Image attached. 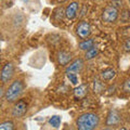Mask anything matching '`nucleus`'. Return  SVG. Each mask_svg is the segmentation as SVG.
Wrapping results in <instances>:
<instances>
[{"instance_id":"nucleus-15","label":"nucleus","mask_w":130,"mask_h":130,"mask_svg":"<svg viewBox=\"0 0 130 130\" xmlns=\"http://www.w3.org/2000/svg\"><path fill=\"white\" fill-rule=\"evenodd\" d=\"M61 121H62V119H61V117L58 116V115H53L52 117H50L48 120V123L50 126H52V127L54 128H58L59 126L61 125Z\"/></svg>"},{"instance_id":"nucleus-5","label":"nucleus","mask_w":130,"mask_h":130,"mask_svg":"<svg viewBox=\"0 0 130 130\" xmlns=\"http://www.w3.org/2000/svg\"><path fill=\"white\" fill-rule=\"evenodd\" d=\"M27 112V103L24 100H19L14 103L12 107V117L13 118H21Z\"/></svg>"},{"instance_id":"nucleus-2","label":"nucleus","mask_w":130,"mask_h":130,"mask_svg":"<svg viewBox=\"0 0 130 130\" xmlns=\"http://www.w3.org/2000/svg\"><path fill=\"white\" fill-rule=\"evenodd\" d=\"M24 83L21 79H16L13 83L10 84V86L5 91V100L7 103H15L21 98L22 93L24 92Z\"/></svg>"},{"instance_id":"nucleus-3","label":"nucleus","mask_w":130,"mask_h":130,"mask_svg":"<svg viewBox=\"0 0 130 130\" xmlns=\"http://www.w3.org/2000/svg\"><path fill=\"white\" fill-rule=\"evenodd\" d=\"M119 12L118 9L114 6H107L106 8H104V10L102 12V21L105 23H115L118 19Z\"/></svg>"},{"instance_id":"nucleus-21","label":"nucleus","mask_w":130,"mask_h":130,"mask_svg":"<svg viewBox=\"0 0 130 130\" xmlns=\"http://www.w3.org/2000/svg\"><path fill=\"white\" fill-rule=\"evenodd\" d=\"M129 5H130V0H129Z\"/></svg>"},{"instance_id":"nucleus-14","label":"nucleus","mask_w":130,"mask_h":130,"mask_svg":"<svg viewBox=\"0 0 130 130\" xmlns=\"http://www.w3.org/2000/svg\"><path fill=\"white\" fill-rule=\"evenodd\" d=\"M98 54H99V49L96 47H92L91 49H89V50H87L85 52V59L88 60V61L92 60V59H94Z\"/></svg>"},{"instance_id":"nucleus-4","label":"nucleus","mask_w":130,"mask_h":130,"mask_svg":"<svg viewBox=\"0 0 130 130\" xmlns=\"http://www.w3.org/2000/svg\"><path fill=\"white\" fill-rule=\"evenodd\" d=\"M76 34L80 39H87L90 37L91 35V26L87 21H81L77 24V26L75 28Z\"/></svg>"},{"instance_id":"nucleus-1","label":"nucleus","mask_w":130,"mask_h":130,"mask_svg":"<svg viewBox=\"0 0 130 130\" xmlns=\"http://www.w3.org/2000/svg\"><path fill=\"white\" fill-rule=\"evenodd\" d=\"M100 124V117L95 113H83L77 117V130H94Z\"/></svg>"},{"instance_id":"nucleus-19","label":"nucleus","mask_w":130,"mask_h":130,"mask_svg":"<svg viewBox=\"0 0 130 130\" xmlns=\"http://www.w3.org/2000/svg\"><path fill=\"white\" fill-rule=\"evenodd\" d=\"M124 91L127 92V93H130V78H128L127 80L125 81V84H124Z\"/></svg>"},{"instance_id":"nucleus-18","label":"nucleus","mask_w":130,"mask_h":130,"mask_svg":"<svg viewBox=\"0 0 130 130\" xmlns=\"http://www.w3.org/2000/svg\"><path fill=\"white\" fill-rule=\"evenodd\" d=\"M124 51L126 52H130V37L126 39V41L124 43Z\"/></svg>"},{"instance_id":"nucleus-8","label":"nucleus","mask_w":130,"mask_h":130,"mask_svg":"<svg viewBox=\"0 0 130 130\" xmlns=\"http://www.w3.org/2000/svg\"><path fill=\"white\" fill-rule=\"evenodd\" d=\"M120 114L118 111L116 109H111L107 114L106 117V126L107 127H114V126H117L120 123Z\"/></svg>"},{"instance_id":"nucleus-13","label":"nucleus","mask_w":130,"mask_h":130,"mask_svg":"<svg viewBox=\"0 0 130 130\" xmlns=\"http://www.w3.org/2000/svg\"><path fill=\"white\" fill-rule=\"evenodd\" d=\"M78 47H79L80 50L87 51L89 49H91L92 47H94V40L93 39H85L78 43Z\"/></svg>"},{"instance_id":"nucleus-6","label":"nucleus","mask_w":130,"mask_h":130,"mask_svg":"<svg viewBox=\"0 0 130 130\" xmlns=\"http://www.w3.org/2000/svg\"><path fill=\"white\" fill-rule=\"evenodd\" d=\"M14 75V65L13 63L8 62L2 66L1 70V81L2 85L8 84L12 79V77Z\"/></svg>"},{"instance_id":"nucleus-11","label":"nucleus","mask_w":130,"mask_h":130,"mask_svg":"<svg viewBox=\"0 0 130 130\" xmlns=\"http://www.w3.org/2000/svg\"><path fill=\"white\" fill-rule=\"evenodd\" d=\"M88 93V86L87 85H79L78 87L74 89V95L76 99H83Z\"/></svg>"},{"instance_id":"nucleus-12","label":"nucleus","mask_w":130,"mask_h":130,"mask_svg":"<svg viewBox=\"0 0 130 130\" xmlns=\"http://www.w3.org/2000/svg\"><path fill=\"white\" fill-rule=\"evenodd\" d=\"M116 77V71L113 68H106L101 73V79L104 81H109Z\"/></svg>"},{"instance_id":"nucleus-20","label":"nucleus","mask_w":130,"mask_h":130,"mask_svg":"<svg viewBox=\"0 0 130 130\" xmlns=\"http://www.w3.org/2000/svg\"><path fill=\"white\" fill-rule=\"evenodd\" d=\"M119 130H127V129H126V128H125V127H121V128H120V129H119Z\"/></svg>"},{"instance_id":"nucleus-16","label":"nucleus","mask_w":130,"mask_h":130,"mask_svg":"<svg viewBox=\"0 0 130 130\" xmlns=\"http://www.w3.org/2000/svg\"><path fill=\"white\" fill-rule=\"evenodd\" d=\"M0 130H14V124L11 120H7L0 124Z\"/></svg>"},{"instance_id":"nucleus-17","label":"nucleus","mask_w":130,"mask_h":130,"mask_svg":"<svg viewBox=\"0 0 130 130\" xmlns=\"http://www.w3.org/2000/svg\"><path fill=\"white\" fill-rule=\"evenodd\" d=\"M66 77L72 85H74V86L78 85V76H77V74H75V73H66Z\"/></svg>"},{"instance_id":"nucleus-10","label":"nucleus","mask_w":130,"mask_h":130,"mask_svg":"<svg viewBox=\"0 0 130 130\" xmlns=\"http://www.w3.org/2000/svg\"><path fill=\"white\" fill-rule=\"evenodd\" d=\"M56 59H58V62H59L60 65L67 66V65L73 61V56H72V54L70 53V52H67V51H60L58 53Z\"/></svg>"},{"instance_id":"nucleus-7","label":"nucleus","mask_w":130,"mask_h":130,"mask_svg":"<svg viewBox=\"0 0 130 130\" xmlns=\"http://www.w3.org/2000/svg\"><path fill=\"white\" fill-rule=\"evenodd\" d=\"M84 65H85V62L83 59H80V58L75 59L66 66L65 73H75V74L76 73H79L84 68Z\"/></svg>"},{"instance_id":"nucleus-9","label":"nucleus","mask_w":130,"mask_h":130,"mask_svg":"<svg viewBox=\"0 0 130 130\" xmlns=\"http://www.w3.org/2000/svg\"><path fill=\"white\" fill-rule=\"evenodd\" d=\"M79 10V3L77 1H73L70 5L66 7L64 12V15L66 16V19L68 20H74L77 16V12Z\"/></svg>"}]
</instances>
